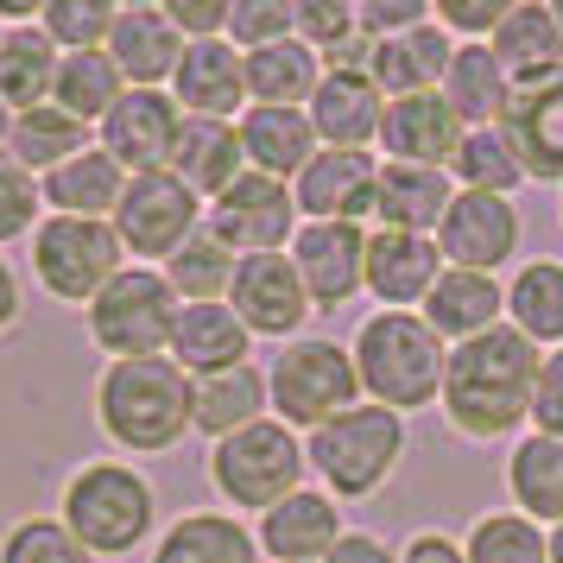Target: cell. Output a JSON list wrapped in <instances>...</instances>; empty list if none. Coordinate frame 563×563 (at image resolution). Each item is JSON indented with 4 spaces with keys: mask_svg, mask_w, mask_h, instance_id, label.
<instances>
[{
    "mask_svg": "<svg viewBox=\"0 0 563 563\" xmlns=\"http://www.w3.org/2000/svg\"><path fill=\"white\" fill-rule=\"evenodd\" d=\"M538 367H544L538 342H526L512 323H500V330H487V335H475V342H456V349H450L437 406H443V418H450L462 437L494 443V437L519 431V424L532 418Z\"/></svg>",
    "mask_w": 563,
    "mask_h": 563,
    "instance_id": "1",
    "label": "cell"
},
{
    "mask_svg": "<svg viewBox=\"0 0 563 563\" xmlns=\"http://www.w3.org/2000/svg\"><path fill=\"white\" fill-rule=\"evenodd\" d=\"M96 418L133 456H165L190 431V374L172 355L153 361H108L96 380Z\"/></svg>",
    "mask_w": 563,
    "mask_h": 563,
    "instance_id": "2",
    "label": "cell"
},
{
    "mask_svg": "<svg viewBox=\"0 0 563 563\" xmlns=\"http://www.w3.org/2000/svg\"><path fill=\"white\" fill-rule=\"evenodd\" d=\"M443 335L418 317V310H380L367 317L355 335V374L361 393L386 411H418L443 393Z\"/></svg>",
    "mask_w": 563,
    "mask_h": 563,
    "instance_id": "3",
    "label": "cell"
},
{
    "mask_svg": "<svg viewBox=\"0 0 563 563\" xmlns=\"http://www.w3.org/2000/svg\"><path fill=\"white\" fill-rule=\"evenodd\" d=\"M153 487L128 462H89L64 487V526L89 558H128L153 532Z\"/></svg>",
    "mask_w": 563,
    "mask_h": 563,
    "instance_id": "4",
    "label": "cell"
},
{
    "mask_svg": "<svg viewBox=\"0 0 563 563\" xmlns=\"http://www.w3.org/2000/svg\"><path fill=\"white\" fill-rule=\"evenodd\" d=\"M305 456H310V468L323 475L330 500L335 494H342V500H367V494L399 468V456H406V418L386 411V406H355V411H342L335 424L310 431Z\"/></svg>",
    "mask_w": 563,
    "mask_h": 563,
    "instance_id": "5",
    "label": "cell"
},
{
    "mask_svg": "<svg viewBox=\"0 0 563 563\" xmlns=\"http://www.w3.org/2000/svg\"><path fill=\"white\" fill-rule=\"evenodd\" d=\"M32 273L64 305H96L108 285L128 273V247L114 222H82V216H45L32 229Z\"/></svg>",
    "mask_w": 563,
    "mask_h": 563,
    "instance_id": "6",
    "label": "cell"
},
{
    "mask_svg": "<svg viewBox=\"0 0 563 563\" xmlns=\"http://www.w3.org/2000/svg\"><path fill=\"white\" fill-rule=\"evenodd\" d=\"M266 393H273L279 424H291V431H323V424H335L342 411L361 406L355 355H349V349H335V342H323V335L291 342V349L273 361Z\"/></svg>",
    "mask_w": 563,
    "mask_h": 563,
    "instance_id": "7",
    "label": "cell"
},
{
    "mask_svg": "<svg viewBox=\"0 0 563 563\" xmlns=\"http://www.w3.org/2000/svg\"><path fill=\"white\" fill-rule=\"evenodd\" d=\"M305 462L310 456H305V443H298L291 424L260 418V424H247V431H234V437L216 443L209 475H216V487H222V500L273 512L285 494H298V487H305Z\"/></svg>",
    "mask_w": 563,
    "mask_h": 563,
    "instance_id": "8",
    "label": "cell"
},
{
    "mask_svg": "<svg viewBox=\"0 0 563 563\" xmlns=\"http://www.w3.org/2000/svg\"><path fill=\"white\" fill-rule=\"evenodd\" d=\"M178 310L184 305H178V291L165 285V273L128 266V273L89 305V335H96V349L114 355V361H153V355H172Z\"/></svg>",
    "mask_w": 563,
    "mask_h": 563,
    "instance_id": "9",
    "label": "cell"
},
{
    "mask_svg": "<svg viewBox=\"0 0 563 563\" xmlns=\"http://www.w3.org/2000/svg\"><path fill=\"white\" fill-rule=\"evenodd\" d=\"M203 229L216 234L234 260L285 254V247H291V234H298V197H291V184L266 178V172H241V178L209 203Z\"/></svg>",
    "mask_w": 563,
    "mask_h": 563,
    "instance_id": "10",
    "label": "cell"
},
{
    "mask_svg": "<svg viewBox=\"0 0 563 563\" xmlns=\"http://www.w3.org/2000/svg\"><path fill=\"white\" fill-rule=\"evenodd\" d=\"M197 229L203 222H197V190L190 184H178L172 172H140V178H128L121 209H114V234H121L128 254L172 260Z\"/></svg>",
    "mask_w": 563,
    "mask_h": 563,
    "instance_id": "11",
    "label": "cell"
},
{
    "mask_svg": "<svg viewBox=\"0 0 563 563\" xmlns=\"http://www.w3.org/2000/svg\"><path fill=\"white\" fill-rule=\"evenodd\" d=\"M494 128L507 133L519 172L538 184H563V70L532 82H512L507 108Z\"/></svg>",
    "mask_w": 563,
    "mask_h": 563,
    "instance_id": "12",
    "label": "cell"
},
{
    "mask_svg": "<svg viewBox=\"0 0 563 563\" xmlns=\"http://www.w3.org/2000/svg\"><path fill=\"white\" fill-rule=\"evenodd\" d=\"M178 133H184V108L165 89H128L114 102V114L102 121V153L128 178H140V172H172Z\"/></svg>",
    "mask_w": 563,
    "mask_h": 563,
    "instance_id": "13",
    "label": "cell"
},
{
    "mask_svg": "<svg viewBox=\"0 0 563 563\" xmlns=\"http://www.w3.org/2000/svg\"><path fill=\"white\" fill-rule=\"evenodd\" d=\"M291 266L310 291V310H342L367 285V234L361 222H305L291 234Z\"/></svg>",
    "mask_w": 563,
    "mask_h": 563,
    "instance_id": "14",
    "label": "cell"
},
{
    "mask_svg": "<svg viewBox=\"0 0 563 563\" xmlns=\"http://www.w3.org/2000/svg\"><path fill=\"white\" fill-rule=\"evenodd\" d=\"M512 247H519V209H512L507 197L456 190V203H450L443 229H437L443 266H456V273H487V279H494V266H507Z\"/></svg>",
    "mask_w": 563,
    "mask_h": 563,
    "instance_id": "15",
    "label": "cell"
},
{
    "mask_svg": "<svg viewBox=\"0 0 563 563\" xmlns=\"http://www.w3.org/2000/svg\"><path fill=\"white\" fill-rule=\"evenodd\" d=\"M229 310L247 323V335H298L310 317V291L298 279L291 254H247L234 266Z\"/></svg>",
    "mask_w": 563,
    "mask_h": 563,
    "instance_id": "16",
    "label": "cell"
},
{
    "mask_svg": "<svg viewBox=\"0 0 563 563\" xmlns=\"http://www.w3.org/2000/svg\"><path fill=\"white\" fill-rule=\"evenodd\" d=\"M172 102L197 121H234L247 108V57L234 52L229 38H203L184 45L178 77H172Z\"/></svg>",
    "mask_w": 563,
    "mask_h": 563,
    "instance_id": "17",
    "label": "cell"
},
{
    "mask_svg": "<svg viewBox=\"0 0 563 563\" xmlns=\"http://www.w3.org/2000/svg\"><path fill=\"white\" fill-rule=\"evenodd\" d=\"M310 128H317V146H335V153H361L380 140L386 121V96L374 89L367 70H323L317 96H310Z\"/></svg>",
    "mask_w": 563,
    "mask_h": 563,
    "instance_id": "18",
    "label": "cell"
},
{
    "mask_svg": "<svg viewBox=\"0 0 563 563\" xmlns=\"http://www.w3.org/2000/svg\"><path fill=\"white\" fill-rule=\"evenodd\" d=\"M291 197H298V209H305L310 222H361L374 209V197H380V165L367 153H335V146H323L298 172V190Z\"/></svg>",
    "mask_w": 563,
    "mask_h": 563,
    "instance_id": "19",
    "label": "cell"
},
{
    "mask_svg": "<svg viewBox=\"0 0 563 563\" xmlns=\"http://www.w3.org/2000/svg\"><path fill=\"white\" fill-rule=\"evenodd\" d=\"M380 146L393 153V165H456L462 153V121L450 114L443 89H424V96H399L386 102V121H380Z\"/></svg>",
    "mask_w": 563,
    "mask_h": 563,
    "instance_id": "20",
    "label": "cell"
},
{
    "mask_svg": "<svg viewBox=\"0 0 563 563\" xmlns=\"http://www.w3.org/2000/svg\"><path fill=\"white\" fill-rule=\"evenodd\" d=\"M108 57L128 77V89H158V82L178 77L184 38L165 20V7H121L114 13V32H108Z\"/></svg>",
    "mask_w": 563,
    "mask_h": 563,
    "instance_id": "21",
    "label": "cell"
},
{
    "mask_svg": "<svg viewBox=\"0 0 563 563\" xmlns=\"http://www.w3.org/2000/svg\"><path fill=\"white\" fill-rule=\"evenodd\" d=\"M437 279H443V254H437L431 234H399V229L367 234V291L380 305L393 310L424 305Z\"/></svg>",
    "mask_w": 563,
    "mask_h": 563,
    "instance_id": "22",
    "label": "cell"
},
{
    "mask_svg": "<svg viewBox=\"0 0 563 563\" xmlns=\"http://www.w3.org/2000/svg\"><path fill=\"white\" fill-rule=\"evenodd\" d=\"M335 544H342V512H335L330 494H317V487H298V494H285L273 512H260V551L279 563H317L330 558Z\"/></svg>",
    "mask_w": 563,
    "mask_h": 563,
    "instance_id": "23",
    "label": "cell"
},
{
    "mask_svg": "<svg viewBox=\"0 0 563 563\" xmlns=\"http://www.w3.org/2000/svg\"><path fill=\"white\" fill-rule=\"evenodd\" d=\"M234 128H241V153H247V172H266V178H279V184H285V178H298L310 158L323 153L305 108H247Z\"/></svg>",
    "mask_w": 563,
    "mask_h": 563,
    "instance_id": "24",
    "label": "cell"
},
{
    "mask_svg": "<svg viewBox=\"0 0 563 563\" xmlns=\"http://www.w3.org/2000/svg\"><path fill=\"white\" fill-rule=\"evenodd\" d=\"M172 361H178L190 380L247 367V323L229 305H184L178 330H172Z\"/></svg>",
    "mask_w": 563,
    "mask_h": 563,
    "instance_id": "25",
    "label": "cell"
},
{
    "mask_svg": "<svg viewBox=\"0 0 563 563\" xmlns=\"http://www.w3.org/2000/svg\"><path fill=\"white\" fill-rule=\"evenodd\" d=\"M247 172V153H241V128L234 121H197L184 114V133H178V153H172V178L197 190V203H216L234 178Z\"/></svg>",
    "mask_w": 563,
    "mask_h": 563,
    "instance_id": "26",
    "label": "cell"
},
{
    "mask_svg": "<svg viewBox=\"0 0 563 563\" xmlns=\"http://www.w3.org/2000/svg\"><path fill=\"white\" fill-rule=\"evenodd\" d=\"M450 57H456V45H450V32L431 20V26L406 32V38L374 45L367 77H374V89H380L386 102H399V96H424V89H437V82L450 77Z\"/></svg>",
    "mask_w": 563,
    "mask_h": 563,
    "instance_id": "27",
    "label": "cell"
},
{
    "mask_svg": "<svg viewBox=\"0 0 563 563\" xmlns=\"http://www.w3.org/2000/svg\"><path fill=\"white\" fill-rule=\"evenodd\" d=\"M456 203V190H450V172H431V165H380V197H374V216H380L386 229L399 234H437L443 229V216Z\"/></svg>",
    "mask_w": 563,
    "mask_h": 563,
    "instance_id": "28",
    "label": "cell"
},
{
    "mask_svg": "<svg viewBox=\"0 0 563 563\" xmlns=\"http://www.w3.org/2000/svg\"><path fill=\"white\" fill-rule=\"evenodd\" d=\"M487 52L500 57V70L512 82H532V77H551L563 70V26L558 13L544 7V0H512L500 32L487 38Z\"/></svg>",
    "mask_w": 563,
    "mask_h": 563,
    "instance_id": "29",
    "label": "cell"
},
{
    "mask_svg": "<svg viewBox=\"0 0 563 563\" xmlns=\"http://www.w3.org/2000/svg\"><path fill=\"white\" fill-rule=\"evenodd\" d=\"M500 279H487V273H456V266H443V279L431 285V298H424V323H431L443 342H475V335L500 330Z\"/></svg>",
    "mask_w": 563,
    "mask_h": 563,
    "instance_id": "30",
    "label": "cell"
},
{
    "mask_svg": "<svg viewBox=\"0 0 563 563\" xmlns=\"http://www.w3.org/2000/svg\"><path fill=\"white\" fill-rule=\"evenodd\" d=\"M273 406V393H266V374H260L254 361L247 367H229V374H209V380H190V424L203 437H234L260 424Z\"/></svg>",
    "mask_w": 563,
    "mask_h": 563,
    "instance_id": "31",
    "label": "cell"
},
{
    "mask_svg": "<svg viewBox=\"0 0 563 563\" xmlns=\"http://www.w3.org/2000/svg\"><path fill=\"white\" fill-rule=\"evenodd\" d=\"M121 190H128V172H121V165L102 153V146H89V153H77L70 165H57L52 178H45V203H52V216L114 222Z\"/></svg>",
    "mask_w": 563,
    "mask_h": 563,
    "instance_id": "32",
    "label": "cell"
},
{
    "mask_svg": "<svg viewBox=\"0 0 563 563\" xmlns=\"http://www.w3.org/2000/svg\"><path fill=\"white\" fill-rule=\"evenodd\" d=\"M512 96V77L500 70V57L487 52V45H456L450 57V77H443V102L456 114L462 128H494L500 121V108Z\"/></svg>",
    "mask_w": 563,
    "mask_h": 563,
    "instance_id": "33",
    "label": "cell"
},
{
    "mask_svg": "<svg viewBox=\"0 0 563 563\" xmlns=\"http://www.w3.org/2000/svg\"><path fill=\"white\" fill-rule=\"evenodd\" d=\"M57 64H64V52H57L45 32L13 26L7 38H0V102L13 108V114L45 108L52 89H57Z\"/></svg>",
    "mask_w": 563,
    "mask_h": 563,
    "instance_id": "34",
    "label": "cell"
},
{
    "mask_svg": "<svg viewBox=\"0 0 563 563\" xmlns=\"http://www.w3.org/2000/svg\"><path fill=\"white\" fill-rule=\"evenodd\" d=\"M323 82V57L310 52L305 38H279L266 52H247V96L254 108H298L317 96Z\"/></svg>",
    "mask_w": 563,
    "mask_h": 563,
    "instance_id": "35",
    "label": "cell"
},
{
    "mask_svg": "<svg viewBox=\"0 0 563 563\" xmlns=\"http://www.w3.org/2000/svg\"><path fill=\"white\" fill-rule=\"evenodd\" d=\"M7 153L20 158V165H26L32 178H52L57 165H70L77 153H89V128H82L77 114H64L57 102L26 108V114H13Z\"/></svg>",
    "mask_w": 563,
    "mask_h": 563,
    "instance_id": "36",
    "label": "cell"
},
{
    "mask_svg": "<svg viewBox=\"0 0 563 563\" xmlns=\"http://www.w3.org/2000/svg\"><path fill=\"white\" fill-rule=\"evenodd\" d=\"M153 563H260V538L229 512H190L158 538Z\"/></svg>",
    "mask_w": 563,
    "mask_h": 563,
    "instance_id": "37",
    "label": "cell"
},
{
    "mask_svg": "<svg viewBox=\"0 0 563 563\" xmlns=\"http://www.w3.org/2000/svg\"><path fill=\"white\" fill-rule=\"evenodd\" d=\"M507 487H512V507L526 519H551L563 526V443L558 437H526L519 450L507 456Z\"/></svg>",
    "mask_w": 563,
    "mask_h": 563,
    "instance_id": "38",
    "label": "cell"
},
{
    "mask_svg": "<svg viewBox=\"0 0 563 563\" xmlns=\"http://www.w3.org/2000/svg\"><path fill=\"white\" fill-rule=\"evenodd\" d=\"M121 96H128V77L114 70L108 52H64L57 89H52V102L64 108V114H77L82 128H89V121H108Z\"/></svg>",
    "mask_w": 563,
    "mask_h": 563,
    "instance_id": "39",
    "label": "cell"
},
{
    "mask_svg": "<svg viewBox=\"0 0 563 563\" xmlns=\"http://www.w3.org/2000/svg\"><path fill=\"white\" fill-rule=\"evenodd\" d=\"M507 317L526 342H563V260H532L519 266V279L507 291Z\"/></svg>",
    "mask_w": 563,
    "mask_h": 563,
    "instance_id": "40",
    "label": "cell"
},
{
    "mask_svg": "<svg viewBox=\"0 0 563 563\" xmlns=\"http://www.w3.org/2000/svg\"><path fill=\"white\" fill-rule=\"evenodd\" d=\"M234 266H241V260H234L209 229H197L178 254L165 260V285L178 291V305H229Z\"/></svg>",
    "mask_w": 563,
    "mask_h": 563,
    "instance_id": "41",
    "label": "cell"
},
{
    "mask_svg": "<svg viewBox=\"0 0 563 563\" xmlns=\"http://www.w3.org/2000/svg\"><path fill=\"white\" fill-rule=\"evenodd\" d=\"M468 563H551V538L538 532L526 512H487L462 544Z\"/></svg>",
    "mask_w": 563,
    "mask_h": 563,
    "instance_id": "42",
    "label": "cell"
},
{
    "mask_svg": "<svg viewBox=\"0 0 563 563\" xmlns=\"http://www.w3.org/2000/svg\"><path fill=\"white\" fill-rule=\"evenodd\" d=\"M114 0H45L38 32L52 38L57 52H108V32H114Z\"/></svg>",
    "mask_w": 563,
    "mask_h": 563,
    "instance_id": "43",
    "label": "cell"
},
{
    "mask_svg": "<svg viewBox=\"0 0 563 563\" xmlns=\"http://www.w3.org/2000/svg\"><path fill=\"white\" fill-rule=\"evenodd\" d=\"M456 178H462V190H482V197H507L512 184L526 178V172H519V158H512L507 133H500V128H475V133H462Z\"/></svg>",
    "mask_w": 563,
    "mask_h": 563,
    "instance_id": "44",
    "label": "cell"
},
{
    "mask_svg": "<svg viewBox=\"0 0 563 563\" xmlns=\"http://www.w3.org/2000/svg\"><path fill=\"white\" fill-rule=\"evenodd\" d=\"M0 563H96V558L70 538L64 519H20L0 544Z\"/></svg>",
    "mask_w": 563,
    "mask_h": 563,
    "instance_id": "45",
    "label": "cell"
},
{
    "mask_svg": "<svg viewBox=\"0 0 563 563\" xmlns=\"http://www.w3.org/2000/svg\"><path fill=\"white\" fill-rule=\"evenodd\" d=\"M279 38H298V0H229V45L266 52Z\"/></svg>",
    "mask_w": 563,
    "mask_h": 563,
    "instance_id": "46",
    "label": "cell"
},
{
    "mask_svg": "<svg viewBox=\"0 0 563 563\" xmlns=\"http://www.w3.org/2000/svg\"><path fill=\"white\" fill-rule=\"evenodd\" d=\"M38 209H45V184L32 178L13 153H0V247L20 241L38 222Z\"/></svg>",
    "mask_w": 563,
    "mask_h": 563,
    "instance_id": "47",
    "label": "cell"
},
{
    "mask_svg": "<svg viewBox=\"0 0 563 563\" xmlns=\"http://www.w3.org/2000/svg\"><path fill=\"white\" fill-rule=\"evenodd\" d=\"M355 7L349 0H298V38H305L317 57H330L335 45L355 38Z\"/></svg>",
    "mask_w": 563,
    "mask_h": 563,
    "instance_id": "48",
    "label": "cell"
},
{
    "mask_svg": "<svg viewBox=\"0 0 563 563\" xmlns=\"http://www.w3.org/2000/svg\"><path fill=\"white\" fill-rule=\"evenodd\" d=\"M431 0H361L355 7V26L361 38H374V45H386V38H406V32L431 26Z\"/></svg>",
    "mask_w": 563,
    "mask_h": 563,
    "instance_id": "49",
    "label": "cell"
},
{
    "mask_svg": "<svg viewBox=\"0 0 563 563\" xmlns=\"http://www.w3.org/2000/svg\"><path fill=\"white\" fill-rule=\"evenodd\" d=\"M165 20L178 26L184 45H203V38H229V0H165Z\"/></svg>",
    "mask_w": 563,
    "mask_h": 563,
    "instance_id": "50",
    "label": "cell"
},
{
    "mask_svg": "<svg viewBox=\"0 0 563 563\" xmlns=\"http://www.w3.org/2000/svg\"><path fill=\"white\" fill-rule=\"evenodd\" d=\"M507 7H512V0H443V7H437V26H443V32H462L468 45H482V32H487V38L500 32Z\"/></svg>",
    "mask_w": 563,
    "mask_h": 563,
    "instance_id": "51",
    "label": "cell"
},
{
    "mask_svg": "<svg viewBox=\"0 0 563 563\" xmlns=\"http://www.w3.org/2000/svg\"><path fill=\"white\" fill-rule=\"evenodd\" d=\"M532 424H538V437H558V443H563V349H558V355H544V367H538Z\"/></svg>",
    "mask_w": 563,
    "mask_h": 563,
    "instance_id": "52",
    "label": "cell"
},
{
    "mask_svg": "<svg viewBox=\"0 0 563 563\" xmlns=\"http://www.w3.org/2000/svg\"><path fill=\"white\" fill-rule=\"evenodd\" d=\"M323 563H399V558H393L374 532H342V544H335Z\"/></svg>",
    "mask_w": 563,
    "mask_h": 563,
    "instance_id": "53",
    "label": "cell"
},
{
    "mask_svg": "<svg viewBox=\"0 0 563 563\" xmlns=\"http://www.w3.org/2000/svg\"><path fill=\"white\" fill-rule=\"evenodd\" d=\"M399 563H468V558H462V544L450 532H418Z\"/></svg>",
    "mask_w": 563,
    "mask_h": 563,
    "instance_id": "54",
    "label": "cell"
},
{
    "mask_svg": "<svg viewBox=\"0 0 563 563\" xmlns=\"http://www.w3.org/2000/svg\"><path fill=\"white\" fill-rule=\"evenodd\" d=\"M13 317H20V279H13V266L0 260V330H13Z\"/></svg>",
    "mask_w": 563,
    "mask_h": 563,
    "instance_id": "55",
    "label": "cell"
},
{
    "mask_svg": "<svg viewBox=\"0 0 563 563\" xmlns=\"http://www.w3.org/2000/svg\"><path fill=\"white\" fill-rule=\"evenodd\" d=\"M7 133H13V108L0 102V146H7Z\"/></svg>",
    "mask_w": 563,
    "mask_h": 563,
    "instance_id": "56",
    "label": "cell"
},
{
    "mask_svg": "<svg viewBox=\"0 0 563 563\" xmlns=\"http://www.w3.org/2000/svg\"><path fill=\"white\" fill-rule=\"evenodd\" d=\"M551 563H563V526H551Z\"/></svg>",
    "mask_w": 563,
    "mask_h": 563,
    "instance_id": "57",
    "label": "cell"
},
{
    "mask_svg": "<svg viewBox=\"0 0 563 563\" xmlns=\"http://www.w3.org/2000/svg\"><path fill=\"white\" fill-rule=\"evenodd\" d=\"M551 13H558V26H563V0H551Z\"/></svg>",
    "mask_w": 563,
    "mask_h": 563,
    "instance_id": "58",
    "label": "cell"
},
{
    "mask_svg": "<svg viewBox=\"0 0 563 563\" xmlns=\"http://www.w3.org/2000/svg\"><path fill=\"white\" fill-rule=\"evenodd\" d=\"M0 38H7V32H0Z\"/></svg>",
    "mask_w": 563,
    "mask_h": 563,
    "instance_id": "59",
    "label": "cell"
}]
</instances>
